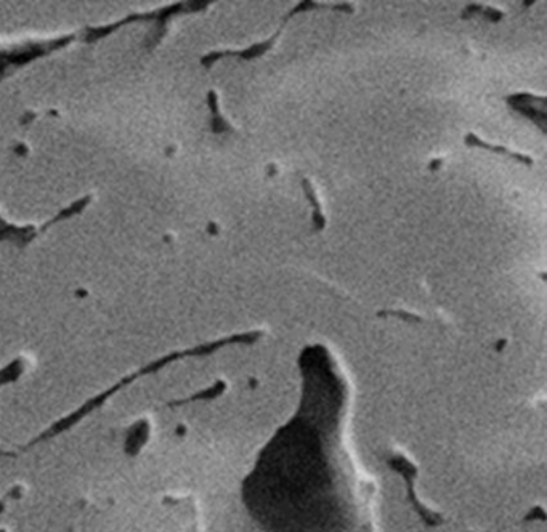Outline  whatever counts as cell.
I'll return each instance as SVG.
<instances>
[{
	"label": "cell",
	"instance_id": "6da1fadb",
	"mask_svg": "<svg viewBox=\"0 0 547 532\" xmlns=\"http://www.w3.org/2000/svg\"><path fill=\"white\" fill-rule=\"evenodd\" d=\"M313 9H329V7H328V5H321V4H318V2H311V0H304V2H300L299 5H296V7H292L284 16H282L278 31H276V33L272 37H270L268 40H263L260 43H255V45L245 48V50H239V52L226 50V52H220V53H212L211 57L204 60V63L209 65V63H212L214 60L225 58V57H238V58H243V60H254V58L262 57V55H265L270 50V48L275 45V42L278 40V37L281 35L282 31H284L287 21L292 20V16L302 13V11H306V10H313Z\"/></svg>",
	"mask_w": 547,
	"mask_h": 532
},
{
	"label": "cell",
	"instance_id": "7a4b0ae2",
	"mask_svg": "<svg viewBox=\"0 0 547 532\" xmlns=\"http://www.w3.org/2000/svg\"><path fill=\"white\" fill-rule=\"evenodd\" d=\"M464 141H465V145L470 146V148H480V150H487V151L496 153V154H502V156L517 160V162H521V164H525V165H533V159L530 156H525V154L510 151L509 148H506V146L490 145V143H487V141L480 140V138L477 137V135H473V133L467 135Z\"/></svg>",
	"mask_w": 547,
	"mask_h": 532
},
{
	"label": "cell",
	"instance_id": "3957f363",
	"mask_svg": "<svg viewBox=\"0 0 547 532\" xmlns=\"http://www.w3.org/2000/svg\"><path fill=\"white\" fill-rule=\"evenodd\" d=\"M302 188H304V193L306 194V197H309V201H310V204L313 206V223H315L316 231L323 230L324 225H326V220H324L321 206H319V201H318V197H316L315 189H313L311 183L309 180H302Z\"/></svg>",
	"mask_w": 547,
	"mask_h": 532
}]
</instances>
